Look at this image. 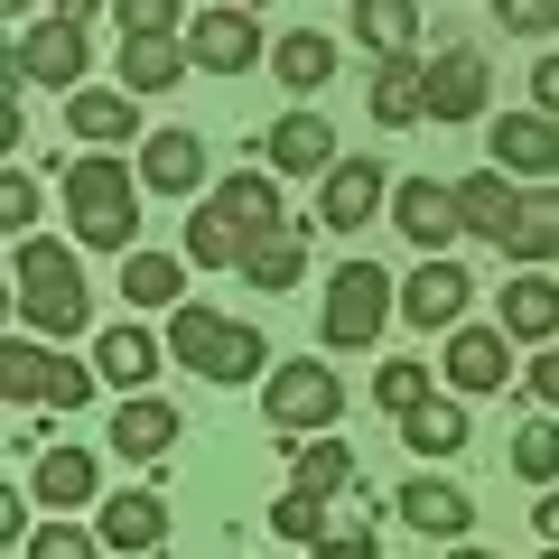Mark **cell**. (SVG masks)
Returning a JSON list of instances; mask_svg holds the SVG:
<instances>
[{"label":"cell","mask_w":559,"mask_h":559,"mask_svg":"<svg viewBox=\"0 0 559 559\" xmlns=\"http://www.w3.org/2000/svg\"><path fill=\"white\" fill-rule=\"evenodd\" d=\"M336 411H345V373H326L318 355H289L261 382V419H271L280 439H289V429H326Z\"/></svg>","instance_id":"7"},{"label":"cell","mask_w":559,"mask_h":559,"mask_svg":"<svg viewBox=\"0 0 559 559\" xmlns=\"http://www.w3.org/2000/svg\"><path fill=\"white\" fill-rule=\"evenodd\" d=\"M392 187H401V178H382V159H373V150H355V159H336V168H326V187H318V224L355 234V224L392 215Z\"/></svg>","instance_id":"9"},{"label":"cell","mask_w":559,"mask_h":559,"mask_svg":"<svg viewBox=\"0 0 559 559\" xmlns=\"http://www.w3.org/2000/svg\"><path fill=\"white\" fill-rule=\"evenodd\" d=\"M242 10H261V0H242Z\"/></svg>","instance_id":"51"},{"label":"cell","mask_w":559,"mask_h":559,"mask_svg":"<svg viewBox=\"0 0 559 559\" xmlns=\"http://www.w3.org/2000/svg\"><path fill=\"white\" fill-rule=\"evenodd\" d=\"M448 559H495V550H476V540H457V550H448Z\"/></svg>","instance_id":"48"},{"label":"cell","mask_w":559,"mask_h":559,"mask_svg":"<svg viewBox=\"0 0 559 559\" xmlns=\"http://www.w3.org/2000/svg\"><path fill=\"white\" fill-rule=\"evenodd\" d=\"M178 289H187L178 252H121V299L131 308H178Z\"/></svg>","instance_id":"32"},{"label":"cell","mask_w":559,"mask_h":559,"mask_svg":"<svg viewBox=\"0 0 559 559\" xmlns=\"http://www.w3.org/2000/svg\"><path fill=\"white\" fill-rule=\"evenodd\" d=\"M392 234H411L419 252H448V242L466 234L457 187H439V178H401V187H392Z\"/></svg>","instance_id":"14"},{"label":"cell","mask_w":559,"mask_h":559,"mask_svg":"<svg viewBox=\"0 0 559 559\" xmlns=\"http://www.w3.org/2000/svg\"><path fill=\"white\" fill-rule=\"evenodd\" d=\"M373 401H382V411H419V401H429V364H411V355H401V364H382V373H373Z\"/></svg>","instance_id":"38"},{"label":"cell","mask_w":559,"mask_h":559,"mask_svg":"<svg viewBox=\"0 0 559 559\" xmlns=\"http://www.w3.org/2000/svg\"><path fill=\"white\" fill-rule=\"evenodd\" d=\"M121 38H187V0H112Z\"/></svg>","instance_id":"35"},{"label":"cell","mask_w":559,"mask_h":559,"mask_svg":"<svg viewBox=\"0 0 559 559\" xmlns=\"http://www.w3.org/2000/svg\"><path fill=\"white\" fill-rule=\"evenodd\" d=\"M485 57L476 47H439V57H429V121H476L485 112Z\"/></svg>","instance_id":"16"},{"label":"cell","mask_w":559,"mask_h":559,"mask_svg":"<svg viewBox=\"0 0 559 559\" xmlns=\"http://www.w3.org/2000/svg\"><path fill=\"white\" fill-rule=\"evenodd\" d=\"M550 252H559V187H522V215H513V234H503V261L540 271Z\"/></svg>","instance_id":"28"},{"label":"cell","mask_w":559,"mask_h":559,"mask_svg":"<svg viewBox=\"0 0 559 559\" xmlns=\"http://www.w3.org/2000/svg\"><path fill=\"white\" fill-rule=\"evenodd\" d=\"M532 532H540V540H559V485H540V503H532Z\"/></svg>","instance_id":"46"},{"label":"cell","mask_w":559,"mask_h":559,"mask_svg":"<svg viewBox=\"0 0 559 559\" xmlns=\"http://www.w3.org/2000/svg\"><path fill=\"white\" fill-rule=\"evenodd\" d=\"M540 559H559V540H550V550H540Z\"/></svg>","instance_id":"50"},{"label":"cell","mask_w":559,"mask_h":559,"mask_svg":"<svg viewBox=\"0 0 559 559\" xmlns=\"http://www.w3.org/2000/svg\"><path fill=\"white\" fill-rule=\"evenodd\" d=\"M131 84H75L66 94V131L75 140H94V150H112V140H131Z\"/></svg>","instance_id":"23"},{"label":"cell","mask_w":559,"mask_h":559,"mask_svg":"<svg viewBox=\"0 0 559 559\" xmlns=\"http://www.w3.org/2000/svg\"><path fill=\"white\" fill-rule=\"evenodd\" d=\"M271 66H280L289 94H318V84H336V38H326V28H289V38L271 47Z\"/></svg>","instance_id":"31"},{"label":"cell","mask_w":559,"mask_h":559,"mask_svg":"<svg viewBox=\"0 0 559 559\" xmlns=\"http://www.w3.org/2000/svg\"><path fill=\"white\" fill-rule=\"evenodd\" d=\"M401 448H419V457H457V448H466V392H429L419 411H401Z\"/></svg>","instance_id":"25"},{"label":"cell","mask_w":559,"mask_h":559,"mask_svg":"<svg viewBox=\"0 0 559 559\" xmlns=\"http://www.w3.org/2000/svg\"><path fill=\"white\" fill-rule=\"evenodd\" d=\"M485 150H495V168H503V178L540 187V178L559 168V121L540 112V103H532V112H503L495 131H485Z\"/></svg>","instance_id":"12"},{"label":"cell","mask_w":559,"mask_h":559,"mask_svg":"<svg viewBox=\"0 0 559 559\" xmlns=\"http://www.w3.org/2000/svg\"><path fill=\"white\" fill-rule=\"evenodd\" d=\"M57 20H75V28H84V20H94V0H57Z\"/></svg>","instance_id":"47"},{"label":"cell","mask_w":559,"mask_h":559,"mask_svg":"<svg viewBox=\"0 0 559 559\" xmlns=\"http://www.w3.org/2000/svg\"><path fill=\"white\" fill-rule=\"evenodd\" d=\"M503 336L513 345H550L559 336V280L550 271H522V280H503Z\"/></svg>","instance_id":"20"},{"label":"cell","mask_w":559,"mask_h":559,"mask_svg":"<svg viewBox=\"0 0 559 559\" xmlns=\"http://www.w3.org/2000/svg\"><path fill=\"white\" fill-rule=\"evenodd\" d=\"M532 103H540V112L559 121V47H550V57H540V66H532Z\"/></svg>","instance_id":"45"},{"label":"cell","mask_w":559,"mask_h":559,"mask_svg":"<svg viewBox=\"0 0 559 559\" xmlns=\"http://www.w3.org/2000/svg\"><path fill=\"white\" fill-rule=\"evenodd\" d=\"M0 10H10V20H20V10H38V0H0Z\"/></svg>","instance_id":"49"},{"label":"cell","mask_w":559,"mask_h":559,"mask_svg":"<svg viewBox=\"0 0 559 559\" xmlns=\"http://www.w3.org/2000/svg\"><path fill=\"white\" fill-rule=\"evenodd\" d=\"M466 299H476V280H466L448 252H429L411 280H401V318H411L419 336H448V326H466Z\"/></svg>","instance_id":"10"},{"label":"cell","mask_w":559,"mask_h":559,"mask_svg":"<svg viewBox=\"0 0 559 559\" xmlns=\"http://www.w3.org/2000/svg\"><path fill=\"white\" fill-rule=\"evenodd\" d=\"M112 448L131 466H159L168 448H178V401H159V392H121V411H112Z\"/></svg>","instance_id":"15"},{"label":"cell","mask_w":559,"mask_h":559,"mask_svg":"<svg viewBox=\"0 0 559 559\" xmlns=\"http://www.w3.org/2000/svg\"><path fill=\"white\" fill-rule=\"evenodd\" d=\"M187 57H197V75H252L261 66V20L242 0H215V10L187 20Z\"/></svg>","instance_id":"8"},{"label":"cell","mask_w":559,"mask_h":559,"mask_svg":"<svg viewBox=\"0 0 559 559\" xmlns=\"http://www.w3.org/2000/svg\"><path fill=\"white\" fill-rule=\"evenodd\" d=\"M261 150H271V168H280V178H326V168H336V131H326L318 112L271 121V140H261Z\"/></svg>","instance_id":"21"},{"label":"cell","mask_w":559,"mask_h":559,"mask_svg":"<svg viewBox=\"0 0 559 559\" xmlns=\"http://www.w3.org/2000/svg\"><path fill=\"white\" fill-rule=\"evenodd\" d=\"M439 373H448V392H503L513 382V336L503 326H448V355H439Z\"/></svg>","instance_id":"11"},{"label":"cell","mask_w":559,"mask_h":559,"mask_svg":"<svg viewBox=\"0 0 559 559\" xmlns=\"http://www.w3.org/2000/svg\"><path fill=\"white\" fill-rule=\"evenodd\" d=\"M159 540H168L159 485H140V495H112V503H103V550H159Z\"/></svg>","instance_id":"26"},{"label":"cell","mask_w":559,"mask_h":559,"mask_svg":"<svg viewBox=\"0 0 559 559\" xmlns=\"http://www.w3.org/2000/svg\"><path fill=\"white\" fill-rule=\"evenodd\" d=\"M10 66H20V84H66V94H75V75L94 66V47H84L75 20H38V28H20Z\"/></svg>","instance_id":"13"},{"label":"cell","mask_w":559,"mask_h":559,"mask_svg":"<svg viewBox=\"0 0 559 559\" xmlns=\"http://www.w3.org/2000/svg\"><path fill=\"white\" fill-rule=\"evenodd\" d=\"M532 401H540V411H559V336L540 345V364H532Z\"/></svg>","instance_id":"43"},{"label":"cell","mask_w":559,"mask_h":559,"mask_svg":"<svg viewBox=\"0 0 559 559\" xmlns=\"http://www.w3.org/2000/svg\"><path fill=\"white\" fill-rule=\"evenodd\" d=\"M66 224H75L84 252H140V159L84 150L66 168Z\"/></svg>","instance_id":"2"},{"label":"cell","mask_w":559,"mask_h":559,"mask_svg":"<svg viewBox=\"0 0 559 559\" xmlns=\"http://www.w3.org/2000/svg\"><path fill=\"white\" fill-rule=\"evenodd\" d=\"M299 271H308V224H280V234H261L252 252H242V280H252L261 299L299 289Z\"/></svg>","instance_id":"27"},{"label":"cell","mask_w":559,"mask_h":559,"mask_svg":"<svg viewBox=\"0 0 559 559\" xmlns=\"http://www.w3.org/2000/svg\"><path fill=\"white\" fill-rule=\"evenodd\" d=\"M140 187L197 197V187H205V140L197 131H150V140H140Z\"/></svg>","instance_id":"18"},{"label":"cell","mask_w":559,"mask_h":559,"mask_svg":"<svg viewBox=\"0 0 559 559\" xmlns=\"http://www.w3.org/2000/svg\"><path fill=\"white\" fill-rule=\"evenodd\" d=\"M187 38H121V84L131 94H168V84H187Z\"/></svg>","instance_id":"30"},{"label":"cell","mask_w":559,"mask_h":559,"mask_svg":"<svg viewBox=\"0 0 559 559\" xmlns=\"http://www.w3.org/2000/svg\"><path fill=\"white\" fill-rule=\"evenodd\" d=\"M419 112H429V66L419 57H382L373 66V121L401 131V121H419Z\"/></svg>","instance_id":"29"},{"label":"cell","mask_w":559,"mask_h":559,"mask_svg":"<svg viewBox=\"0 0 559 559\" xmlns=\"http://www.w3.org/2000/svg\"><path fill=\"white\" fill-rule=\"evenodd\" d=\"M28 495H38L47 513H84V503H94V457H84V448H38Z\"/></svg>","instance_id":"24"},{"label":"cell","mask_w":559,"mask_h":559,"mask_svg":"<svg viewBox=\"0 0 559 559\" xmlns=\"http://www.w3.org/2000/svg\"><path fill=\"white\" fill-rule=\"evenodd\" d=\"M326 522H336V513H326V495H299V485L271 503V532L280 540H326Z\"/></svg>","instance_id":"36"},{"label":"cell","mask_w":559,"mask_h":559,"mask_svg":"<svg viewBox=\"0 0 559 559\" xmlns=\"http://www.w3.org/2000/svg\"><path fill=\"white\" fill-rule=\"evenodd\" d=\"M392 308H401L392 271H382V261H345V271L326 280V308H318V326H326V345H373L382 326H392Z\"/></svg>","instance_id":"6"},{"label":"cell","mask_w":559,"mask_h":559,"mask_svg":"<svg viewBox=\"0 0 559 559\" xmlns=\"http://www.w3.org/2000/svg\"><path fill=\"white\" fill-rule=\"evenodd\" d=\"M411 38H419V0H355V47L411 57Z\"/></svg>","instance_id":"33"},{"label":"cell","mask_w":559,"mask_h":559,"mask_svg":"<svg viewBox=\"0 0 559 559\" xmlns=\"http://www.w3.org/2000/svg\"><path fill=\"white\" fill-rule=\"evenodd\" d=\"M280 178L271 168H234V178L205 187V205L187 215V261L197 271H242V252H252L261 234H280Z\"/></svg>","instance_id":"1"},{"label":"cell","mask_w":559,"mask_h":559,"mask_svg":"<svg viewBox=\"0 0 559 559\" xmlns=\"http://www.w3.org/2000/svg\"><path fill=\"white\" fill-rule=\"evenodd\" d=\"M10 289H20V326L47 345H66L84 318H94V289H84V261L66 252V242H38L20 234V252H10Z\"/></svg>","instance_id":"3"},{"label":"cell","mask_w":559,"mask_h":559,"mask_svg":"<svg viewBox=\"0 0 559 559\" xmlns=\"http://www.w3.org/2000/svg\"><path fill=\"white\" fill-rule=\"evenodd\" d=\"M401 522H411L419 540H466L476 503H466V495H457L448 476H411V485H401Z\"/></svg>","instance_id":"19"},{"label":"cell","mask_w":559,"mask_h":559,"mask_svg":"<svg viewBox=\"0 0 559 559\" xmlns=\"http://www.w3.org/2000/svg\"><path fill=\"white\" fill-rule=\"evenodd\" d=\"M159 355H168V345L150 336V326H103V345H94V373L112 382V392H150V382H159Z\"/></svg>","instance_id":"22"},{"label":"cell","mask_w":559,"mask_h":559,"mask_svg":"<svg viewBox=\"0 0 559 559\" xmlns=\"http://www.w3.org/2000/svg\"><path fill=\"white\" fill-rule=\"evenodd\" d=\"M513 476H532V485H559V419H532L513 439Z\"/></svg>","instance_id":"37"},{"label":"cell","mask_w":559,"mask_h":559,"mask_svg":"<svg viewBox=\"0 0 559 559\" xmlns=\"http://www.w3.org/2000/svg\"><path fill=\"white\" fill-rule=\"evenodd\" d=\"M0 382H10V401H20V411H38V401H47V411H84V401H94V364H75V355H66V345H47V336H10V355H0Z\"/></svg>","instance_id":"5"},{"label":"cell","mask_w":559,"mask_h":559,"mask_svg":"<svg viewBox=\"0 0 559 559\" xmlns=\"http://www.w3.org/2000/svg\"><path fill=\"white\" fill-rule=\"evenodd\" d=\"M28 503H38L28 485H10V495H0V540H28Z\"/></svg>","instance_id":"44"},{"label":"cell","mask_w":559,"mask_h":559,"mask_svg":"<svg viewBox=\"0 0 559 559\" xmlns=\"http://www.w3.org/2000/svg\"><path fill=\"white\" fill-rule=\"evenodd\" d=\"M457 215H466V234H485L503 252V234H513V215H522V178H503L495 159L466 168V178H457Z\"/></svg>","instance_id":"17"},{"label":"cell","mask_w":559,"mask_h":559,"mask_svg":"<svg viewBox=\"0 0 559 559\" xmlns=\"http://www.w3.org/2000/svg\"><path fill=\"white\" fill-rule=\"evenodd\" d=\"M168 355H178L187 373H205V382H271V345H261V326L215 318L205 299L168 308Z\"/></svg>","instance_id":"4"},{"label":"cell","mask_w":559,"mask_h":559,"mask_svg":"<svg viewBox=\"0 0 559 559\" xmlns=\"http://www.w3.org/2000/svg\"><path fill=\"white\" fill-rule=\"evenodd\" d=\"M495 20L513 38H559V0H495Z\"/></svg>","instance_id":"41"},{"label":"cell","mask_w":559,"mask_h":559,"mask_svg":"<svg viewBox=\"0 0 559 559\" xmlns=\"http://www.w3.org/2000/svg\"><path fill=\"white\" fill-rule=\"evenodd\" d=\"M318 550H326V559H382V540H373V522H364V513H336Z\"/></svg>","instance_id":"40"},{"label":"cell","mask_w":559,"mask_h":559,"mask_svg":"<svg viewBox=\"0 0 559 559\" xmlns=\"http://www.w3.org/2000/svg\"><path fill=\"white\" fill-rule=\"evenodd\" d=\"M0 215H10V224H38V178H28V168L0 178Z\"/></svg>","instance_id":"42"},{"label":"cell","mask_w":559,"mask_h":559,"mask_svg":"<svg viewBox=\"0 0 559 559\" xmlns=\"http://www.w3.org/2000/svg\"><path fill=\"white\" fill-rule=\"evenodd\" d=\"M28 559H103V540L94 532H75V522H38V532H28Z\"/></svg>","instance_id":"39"},{"label":"cell","mask_w":559,"mask_h":559,"mask_svg":"<svg viewBox=\"0 0 559 559\" xmlns=\"http://www.w3.org/2000/svg\"><path fill=\"white\" fill-rule=\"evenodd\" d=\"M289 485H299V495H326V503H336V495H364V476H355V448H336V439H308V448H299V476H289Z\"/></svg>","instance_id":"34"}]
</instances>
